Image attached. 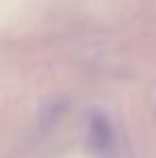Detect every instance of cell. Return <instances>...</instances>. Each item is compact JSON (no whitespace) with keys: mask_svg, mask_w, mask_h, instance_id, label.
<instances>
[{"mask_svg":"<svg viewBox=\"0 0 156 158\" xmlns=\"http://www.w3.org/2000/svg\"><path fill=\"white\" fill-rule=\"evenodd\" d=\"M90 137L92 141L99 145V148H105L109 143V126H107V120L105 118H94L92 124H90Z\"/></svg>","mask_w":156,"mask_h":158,"instance_id":"cell-1","label":"cell"}]
</instances>
